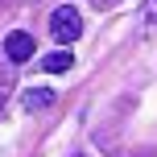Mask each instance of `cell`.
I'll return each mask as SVG.
<instances>
[{
	"label": "cell",
	"instance_id": "obj_1",
	"mask_svg": "<svg viewBox=\"0 0 157 157\" xmlns=\"http://www.w3.org/2000/svg\"><path fill=\"white\" fill-rule=\"evenodd\" d=\"M50 37H54L58 46H75V41L83 37V17H78V8L58 4L54 13H50Z\"/></svg>",
	"mask_w": 157,
	"mask_h": 157
},
{
	"label": "cell",
	"instance_id": "obj_2",
	"mask_svg": "<svg viewBox=\"0 0 157 157\" xmlns=\"http://www.w3.org/2000/svg\"><path fill=\"white\" fill-rule=\"evenodd\" d=\"M4 58H8V62H17V66L29 62V58H33V33L13 29V33L4 37Z\"/></svg>",
	"mask_w": 157,
	"mask_h": 157
},
{
	"label": "cell",
	"instance_id": "obj_3",
	"mask_svg": "<svg viewBox=\"0 0 157 157\" xmlns=\"http://www.w3.org/2000/svg\"><path fill=\"white\" fill-rule=\"evenodd\" d=\"M58 103V95L50 91V87H29V91L21 95V108L25 112H46V108H54Z\"/></svg>",
	"mask_w": 157,
	"mask_h": 157
},
{
	"label": "cell",
	"instance_id": "obj_5",
	"mask_svg": "<svg viewBox=\"0 0 157 157\" xmlns=\"http://www.w3.org/2000/svg\"><path fill=\"white\" fill-rule=\"evenodd\" d=\"M141 13H145V29H157V0H145Z\"/></svg>",
	"mask_w": 157,
	"mask_h": 157
},
{
	"label": "cell",
	"instance_id": "obj_6",
	"mask_svg": "<svg viewBox=\"0 0 157 157\" xmlns=\"http://www.w3.org/2000/svg\"><path fill=\"white\" fill-rule=\"evenodd\" d=\"M13 95V75H0V112H4V99Z\"/></svg>",
	"mask_w": 157,
	"mask_h": 157
},
{
	"label": "cell",
	"instance_id": "obj_4",
	"mask_svg": "<svg viewBox=\"0 0 157 157\" xmlns=\"http://www.w3.org/2000/svg\"><path fill=\"white\" fill-rule=\"evenodd\" d=\"M71 66H75V54H71V50H54V54L41 58V71H46V75H62V71H71Z\"/></svg>",
	"mask_w": 157,
	"mask_h": 157
}]
</instances>
